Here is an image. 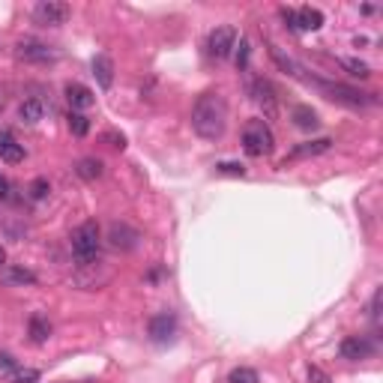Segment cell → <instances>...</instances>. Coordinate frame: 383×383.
Returning a JSON list of instances; mask_svg holds the SVG:
<instances>
[{
  "label": "cell",
  "instance_id": "cell-1",
  "mask_svg": "<svg viewBox=\"0 0 383 383\" xmlns=\"http://www.w3.org/2000/svg\"><path fill=\"white\" fill-rule=\"evenodd\" d=\"M192 129L204 141H219L228 129V102L219 93H201L192 108Z\"/></svg>",
  "mask_w": 383,
  "mask_h": 383
},
{
  "label": "cell",
  "instance_id": "cell-2",
  "mask_svg": "<svg viewBox=\"0 0 383 383\" xmlns=\"http://www.w3.org/2000/svg\"><path fill=\"white\" fill-rule=\"evenodd\" d=\"M299 81L306 84H315L327 93V99H332V102H341V105H350V108H366L371 102H377L371 93H362V90L357 87H347V84H332V81H324V78H315V75H306V69H302Z\"/></svg>",
  "mask_w": 383,
  "mask_h": 383
},
{
  "label": "cell",
  "instance_id": "cell-3",
  "mask_svg": "<svg viewBox=\"0 0 383 383\" xmlns=\"http://www.w3.org/2000/svg\"><path fill=\"white\" fill-rule=\"evenodd\" d=\"M99 246H102V234H99V225L93 219L81 221V225L72 230V255L81 267L93 264L99 258Z\"/></svg>",
  "mask_w": 383,
  "mask_h": 383
},
{
  "label": "cell",
  "instance_id": "cell-4",
  "mask_svg": "<svg viewBox=\"0 0 383 383\" xmlns=\"http://www.w3.org/2000/svg\"><path fill=\"white\" fill-rule=\"evenodd\" d=\"M276 147V138H273V129H269L264 120H249L246 129H243V150L251 159H260V156H269Z\"/></svg>",
  "mask_w": 383,
  "mask_h": 383
},
{
  "label": "cell",
  "instance_id": "cell-5",
  "mask_svg": "<svg viewBox=\"0 0 383 383\" xmlns=\"http://www.w3.org/2000/svg\"><path fill=\"white\" fill-rule=\"evenodd\" d=\"M69 15H72V9H69L66 3H60V0H39V3L33 6V18H36V24H42V27L66 24Z\"/></svg>",
  "mask_w": 383,
  "mask_h": 383
},
{
  "label": "cell",
  "instance_id": "cell-6",
  "mask_svg": "<svg viewBox=\"0 0 383 383\" xmlns=\"http://www.w3.org/2000/svg\"><path fill=\"white\" fill-rule=\"evenodd\" d=\"M281 18L290 30H320L324 24V13L311 6H299V9H281Z\"/></svg>",
  "mask_w": 383,
  "mask_h": 383
},
{
  "label": "cell",
  "instance_id": "cell-7",
  "mask_svg": "<svg viewBox=\"0 0 383 383\" xmlns=\"http://www.w3.org/2000/svg\"><path fill=\"white\" fill-rule=\"evenodd\" d=\"M237 45V30L230 24H221L216 30H210V39H207V52L213 54L216 60H225L230 57V52H234Z\"/></svg>",
  "mask_w": 383,
  "mask_h": 383
},
{
  "label": "cell",
  "instance_id": "cell-8",
  "mask_svg": "<svg viewBox=\"0 0 383 383\" xmlns=\"http://www.w3.org/2000/svg\"><path fill=\"white\" fill-rule=\"evenodd\" d=\"M15 57L24 60V63H54L57 52L42 42H36V39H24V42L15 45Z\"/></svg>",
  "mask_w": 383,
  "mask_h": 383
},
{
  "label": "cell",
  "instance_id": "cell-9",
  "mask_svg": "<svg viewBox=\"0 0 383 383\" xmlns=\"http://www.w3.org/2000/svg\"><path fill=\"white\" fill-rule=\"evenodd\" d=\"M138 243H141V234L132 225H126V221H114V225L108 228V246L111 249L132 251V249H138Z\"/></svg>",
  "mask_w": 383,
  "mask_h": 383
},
{
  "label": "cell",
  "instance_id": "cell-10",
  "mask_svg": "<svg viewBox=\"0 0 383 383\" xmlns=\"http://www.w3.org/2000/svg\"><path fill=\"white\" fill-rule=\"evenodd\" d=\"M251 99L264 108V114L273 120L279 117V96H276V87L267 81V78H258L255 84H251Z\"/></svg>",
  "mask_w": 383,
  "mask_h": 383
},
{
  "label": "cell",
  "instance_id": "cell-11",
  "mask_svg": "<svg viewBox=\"0 0 383 383\" xmlns=\"http://www.w3.org/2000/svg\"><path fill=\"white\" fill-rule=\"evenodd\" d=\"M332 150V138H315V141H306V144H297L290 153L285 156V165L294 162V159H308V156H320Z\"/></svg>",
  "mask_w": 383,
  "mask_h": 383
},
{
  "label": "cell",
  "instance_id": "cell-12",
  "mask_svg": "<svg viewBox=\"0 0 383 383\" xmlns=\"http://www.w3.org/2000/svg\"><path fill=\"white\" fill-rule=\"evenodd\" d=\"M177 332V320L174 315H156L153 320H150V338L156 341V345H165V341L174 338Z\"/></svg>",
  "mask_w": 383,
  "mask_h": 383
},
{
  "label": "cell",
  "instance_id": "cell-13",
  "mask_svg": "<svg viewBox=\"0 0 383 383\" xmlns=\"http://www.w3.org/2000/svg\"><path fill=\"white\" fill-rule=\"evenodd\" d=\"M0 159L9 165H18L24 162V147L15 141V135L9 129H0Z\"/></svg>",
  "mask_w": 383,
  "mask_h": 383
},
{
  "label": "cell",
  "instance_id": "cell-14",
  "mask_svg": "<svg viewBox=\"0 0 383 383\" xmlns=\"http://www.w3.org/2000/svg\"><path fill=\"white\" fill-rule=\"evenodd\" d=\"M371 350H375V345H371L368 338H362V336H347L338 345V354L345 357V359H366Z\"/></svg>",
  "mask_w": 383,
  "mask_h": 383
},
{
  "label": "cell",
  "instance_id": "cell-15",
  "mask_svg": "<svg viewBox=\"0 0 383 383\" xmlns=\"http://www.w3.org/2000/svg\"><path fill=\"white\" fill-rule=\"evenodd\" d=\"M93 75L102 90H108L111 84H114V60H111L108 54H96L93 57Z\"/></svg>",
  "mask_w": 383,
  "mask_h": 383
},
{
  "label": "cell",
  "instance_id": "cell-16",
  "mask_svg": "<svg viewBox=\"0 0 383 383\" xmlns=\"http://www.w3.org/2000/svg\"><path fill=\"white\" fill-rule=\"evenodd\" d=\"M66 99H69V105H72L75 111H84L96 102V96H93V90L84 87V84H66Z\"/></svg>",
  "mask_w": 383,
  "mask_h": 383
},
{
  "label": "cell",
  "instance_id": "cell-17",
  "mask_svg": "<svg viewBox=\"0 0 383 383\" xmlns=\"http://www.w3.org/2000/svg\"><path fill=\"white\" fill-rule=\"evenodd\" d=\"M42 117H45V105L39 102V99H24V102L18 105V120L27 126H36Z\"/></svg>",
  "mask_w": 383,
  "mask_h": 383
},
{
  "label": "cell",
  "instance_id": "cell-18",
  "mask_svg": "<svg viewBox=\"0 0 383 383\" xmlns=\"http://www.w3.org/2000/svg\"><path fill=\"white\" fill-rule=\"evenodd\" d=\"M27 329H30V338H33L36 345H42V341L52 336V320H48L45 315H33V318H30V324H27Z\"/></svg>",
  "mask_w": 383,
  "mask_h": 383
},
{
  "label": "cell",
  "instance_id": "cell-19",
  "mask_svg": "<svg viewBox=\"0 0 383 383\" xmlns=\"http://www.w3.org/2000/svg\"><path fill=\"white\" fill-rule=\"evenodd\" d=\"M290 117H294V123H297L299 129H318V126H320L318 114H315V111H311L308 105H297L294 111H290Z\"/></svg>",
  "mask_w": 383,
  "mask_h": 383
},
{
  "label": "cell",
  "instance_id": "cell-20",
  "mask_svg": "<svg viewBox=\"0 0 383 383\" xmlns=\"http://www.w3.org/2000/svg\"><path fill=\"white\" fill-rule=\"evenodd\" d=\"M75 174L81 177V180H99L102 177V162L99 159H78V165H75Z\"/></svg>",
  "mask_w": 383,
  "mask_h": 383
},
{
  "label": "cell",
  "instance_id": "cell-21",
  "mask_svg": "<svg viewBox=\"0 0 383 383\" xmlns=\"http://www.w3.org/2000/svg\"><path fill=\"white\" fill-rule=\"evenodd\" d=\"M6 383H36L39 380V371L36 368H24V366H15L6 371Z\"/></svg>",
  "mask_w": 383,
  "mask_h": 383
},
{
  "label": "cell",
  "instance_id": "cell-22",
  "mask_svg": "<svg viewBox=\"0 0 383 383\" xmlns=\"http://www.w3.org/2000/svg\"><path fill=\"white\" fill-rule=\"evenodd\" d=\"M6 281H15V285H36V276L24 267H9L6 269Z\"/></svg>",
  "mask_w": 383,
  "mask_h": 383
},
{
  "label": "cell",
  "instance_id": "cell-23",
  "mask_svg": "<svg viewBox=\"0 0 383 383\" xmlns=\"http://www.w3.org/2000/svg\"><path fill=\"white\" fill-rule=\"evenodd\" d=\"M338 63L345 66L350 75H357V78H368V75H371V69H368L366 63H362V60H354V57H341Z\"/></svg>",
  "mask_w": 383,
  "mask_h": 383
},
{
  "label": "cell",
  "instance_id": "cell-24",
  "mask_svg": "<svg viewBox=\"0 0 383 383\" xmlns=\"http://www.w3.org/2000/svg\"><path fill=\"white\" fill-rule=\"evenodd\" d=\"M48 192H52V186H48V180L45 177H36L33 183L27 186V195H30V201H42Z\"/></svg>",
  "mask_w": 383,
  "mask_h": 383
},
{
  "label": "cell",
  "instance_id": "cell-25",
  "mask_svg": "<svg viewBox=\"0 0 383 383\" xmlns=\"http://www.w3.org/2000/svg\"><path fill=\"white\" fill-rule=\"evenodd\" d=\"M69 129H72V135L84 138V135L90 132V123H87V117H84V114H78V111H72V114H69Z\"/></svg>",
  "mask_w": 383,
  "mask_h": 383
},
{
  "label": "cell",
  "instance_id": "cell-26",
  "mask_svg": "<svg viewBox=\"0 0 383 383\" xmlns=\"http://www.w3.org/2000/svg\"><path fill=\"white\" fill-rule=\"evenodd\" d=\"M228 383H258V371L255 368H234L228 375Z\"/></svg>",
  "mask_w": 383,
  "mask_h": 383
},
{
  "label": "cell",
  "instance_id": "cell-27",
  "mask_svg": "<svg viewBox=\"0 0 383 383\" xmlns=\"http://www.w3.org/2000/svg\"><path fill=\"white\" fill-rule=\"evenodd\" d=\"M237 52H234V63L237 69H246L249 66V52H251V45H249V39H240V45H234Z\"/></svg>",
  "mask_w": 383,
  "mask_h": 383
},
{
  "label": "cell",
  "instance_id": "cell-28",
  "mask_svg": "<svg viewBox=\"0 0 383 383\" xmlns=\"http://www.w3.org/2000/svg\"><path fill=\"white\" fill-rule=\"evenodd\" d=\"M216 171H221V174H234V177H243L246 174V168L237 165V162H219Z\"/></svg>",
  "mask_w": 383,
  "mask_h": 383
},
{
  "label": "cell",
  "instance_id": "cell-29",
  "mask_svg": "<svg viewBox=\"0 0 383 383\" xmlns=\"http://www.w3.org/2000/svg\"><path fill=\"white\" fill-rule=\"evenodd\" d=\"M308 380L311 383H329V375H327V371H320L318 366H311L308 368Z\"/></svg>",
  "mask_w": 383,
  "mask_h": 383
},
{
  "label": "cell",
  "instance_id": "cell-30",
  "mask_svg": "<svg viewBox=\"0 0 383 383\" xmlns=\"http://www.w3.org/2000/svg\"><path fill=\"white\" fill-rule=\"evenodd\" d=\"M13 198V186H9V180L0 174V201H9Z\"/></svg>",
  "mask_w": 383,
  "mask_h": 383
},
{
  "label": "cell",
  "instance_id": "cell-31",
  "mask_svg": "<svg viewBox=\"0 0 383 383\" xmlns=\"http://www.w3.org/2000/svg\"><path fill=\"white\" fill-rule=\"evenodd\" d=\"M377 318H380V290H375V297H371V320L377 324Z\"/></svg>",
  "mask_w": 383,
  "mask_h": 383
},
{
  "label": "cell",
  "instance_id": "cell-32",
  "mask_svg": "<svg viewBox=\"0 0 383 383\" xmlns=\"http://www.w3.org/2000/svg\"><path fill=\"white\" fill-rule=\"evenodd\" d=\"M15 366H18V362H15L13 357H9V354H0V368H3V375H6L9 368H15Z\"/></svg>",
  "mask_w": 383,
  "mask_h": 383
},
{
  "label": "cell",
  "instance_id": "cell-33",
  "mask_svg": "<svg viewBox=\"0 0 383 383\" xmlns=\"http://www.w3.org/2000/svg\"><path fill=\"white\" fill-rule=\"evenodd\" d=\"M0 267H6V251H3V246H0Z\"/></svg>",
  "mask_w": 383,
  "mask_h": 383
}]
</instances>
